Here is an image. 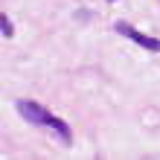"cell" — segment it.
<instances>
[{
	"label": "cell",
	"instance_id": "obj_3",
	"mask_svg": "<svg viewBox=\"0 0 160 160\" xmlns=\"http://www.w3.org/2000/svg\"><path fill=\"white\" fill-rule=\"evenodd\" d=\"M47 125H50L52 131H55V134H58L61 140H64V143H73V134H70V128H67V122H64V119H58V117H50V122H47Z\"/></svg>",
	"mask_w": 160,
	"mask_h": 160
},
{
	"label": "cell",
	"instance_id": "obj_4",
	"mask_svg": "<svg viewBox=\"0 0 160 160\" xmlns=\"http://www.w3.org/2000/svg\"><path fill=\"white\" fill-rule=\"evenodd\" d=\"M0 23H3V35H6V38H12V32H15V29H12V23H9V18H6V15L0 18Z\"/></svg>",
	"mask_w": 160,
	"mask_h": 160
},
{
	"label": "cell",
	"instance_id": "obj_2",
	"mask_svg": "<svg viewBox=\"0 0 160 160\" xmlns=\"http://www.w3.org/2000/svg\"><path fill=\"white\" fill-rule=\"evenodd\" d=\"M18 114H21L26 122H35V125H47V122H50V117H52L44 105L29 102V99H21V102H18Z\"/></svg>",
	"mask_w": 160,
	"mask_h": 160
},
{
	"label": "cell",
	"instance_id": "obj_1",
	"mask_svg": "<svg viewBox=\"0 0 160 160\" xmlns=\"http://www.w3.org/2000/svg\"><path fill=\"white\" fill-rule=\"evenodd\" d=\"M114 29L122 35V38H131L134 44H140L143 50H148V52H160V38H152V35H146V32H140V29H134L131 23H125V21H119Z\"/></svg>",
	"mask_w": 160,
	"mask_h": 160
},
{
	"label": "cell",
	"instance_id": "obj_5",
	"mask_svg": "<svg viewBox=\"0 0 160 160\" xmlns=\"http://www.w3.org/2000/svg\"><path fill=\"white\" fill-rule=\"evenodd\" d=\"M108 3H114V0H108Z\"/></svg>",
	"mask_w": 160,
	"mask_h": 160
}]
</instances>
